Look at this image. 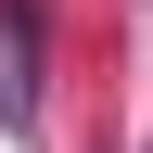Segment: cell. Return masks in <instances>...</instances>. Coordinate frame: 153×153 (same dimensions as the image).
<instances>
[{"instance_id": "obj_1", "label": "cell", "mask_w": 153, "mask_h": 153, "mask_svg": "<svg viewBox=\"0 0 153 153\" xmlns=\"http://www.w3.org/2000/svg\"><path fill=\"white\" fill-rule=\"evenodd\" d=\"M0 128L38 140V0H0Z\"/></svg>"}]
</instances>
